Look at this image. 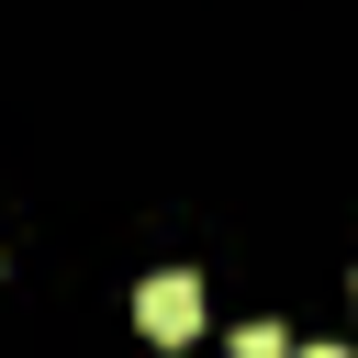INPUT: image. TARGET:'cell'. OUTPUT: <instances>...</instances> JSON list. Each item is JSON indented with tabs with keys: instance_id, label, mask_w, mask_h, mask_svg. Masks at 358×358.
Returning <instances> with one entry per match:
<instances>
[{
	"instance_id": "6da1fadb",
	"label": "cell",
	"mask_w": 358,
	"mask_h": 358,
	"mask_svg": "<svg viewBox=\"0 0 358 358\" xmlns=\"http://www.w3.org/2000/svg\"><path fill=\"white\" fill-rule=\"evenodd\" d=\"M134 324H145L157 347H190V336H201V280H190V268H157V280L134 291Z\"/></svg>"
},
{
	"instance_id": "7a4b0ae2",
	"label": "cell",
	"mask_w": 358,
	"mask_h": 358,
	"mask_svg": "<svg viewBox=\"0 0 358 358\" xmlns=\"http://www.w3.org/2000/svg\"><path fill=\"white\" fill-rule=\"evenodd\" d=\"M235 358H291V336H280V324H246V336H235Z\"/></svg>"
},
{
	"instance_id": "3957f363",
	"label": "cell",
	"mask_w": 358,
	"mask_h": 358,
	"mask_svg": "<svg viewBox=\"0 0 358 358\" xmlns=\"http://www.w3.org/2000/svg\"><path fill=\"white\" fill-rule=\"evenodd\" d=\"M291 358H358V347H291Z\"/></svg>"
}]
</instances>
